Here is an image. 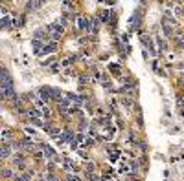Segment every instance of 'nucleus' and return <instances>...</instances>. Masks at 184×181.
Wrapping results in <instances>:
<instances>
[{
    "label": "nucleus",
    "mask_w": 184,
    "mask_h": 181,
    "mask_svg": "<svg viewBox=\"0 0 184 181\" xmlns=\"http://www.w3.org/2000/svg\"><path fill=\"white\" fill-rule=\"evenodd\" d=\"M48 31H50V35H52V39H53V40H57V39H61V35H63V26H59V24H52V26L48 27Z\"/></svg>",
    "instance_id": "nucleus-1"
},
{
    "label": "nucleus",
    "mask_w": 184,
    "mask_h": 181,
    "mask_svg": "<svg viewBox=\"0 0 184 181\" xmlns=\"http://www.w3.org/2000/svg\"><path fill=\"white\" fill-rule=\"evenodd\" d=\"M43 37L46 39V37H48V35H46L44 31H40V29H39V31H35V40H39V39H43Z\"/></svg>",
    "instance_id": "nucleus-3"
},
{
    "label": "nucleus",
    "mask_w": 184,
    "mask_h": 181,
    "mask_svg": "<svg viewBox=\"0 0 184 181\" xmlns=\"http://www.w3.org/2000/svg\"><path fill=\"white\" fill-rule=\"evenodd\" d=\"M43 154L46 156V157H53L55 154H53V150L50 148V147H43Z\"/></svg>",
    "instance_id": "nucleus-2"
},
{
    "label": "nucleus",
    "mask_w": 184,
    "mask_h": 181,
    "mask_svg": "<svg viewBox=\"0 0 184 181\" xmlns=\"http://www.w3.org/2000/svg\"><path fill=\"white\" fill-rule=\"evenodd\" d=\"M8 156H9V147L6 145V147L2 148V157H8Z\"/></svg>",
    "instance_id": "nucleus-5"
},
{
    "label": "nucleus",
    "mask_w": 184,
    "mask_h": 181,
    "mask_svg": "<svg viewBox=\"0 0 184 181\" xmlns=\"http://www.w3.org/2000/svg\"><path fill=\"white\" fill-rule=\"evenodd\" d=\"M66 181H77V177H76V176H68Z\"/></svg>",
    "instance_id": "nucleus-6"
},
{
    "label": "nucleus",
    "mask_w": 184,
    "mask_h": 181,
    "mask_svg": "<svg viewBox=\"0 0 184 181\" xmlns=\"http://www.w3.org/2000/svg\"><path fill=\"white\" fill-rule=\"evenodd\" d=\"M18 147H20V148H31V143L28 141V139H24V141H22V143H20V145H18Z\"/></svg>",
    "instance_id": "nucleus-4"
}]
</instances>
